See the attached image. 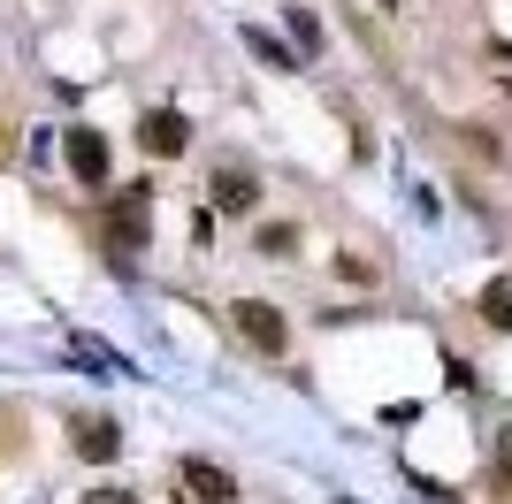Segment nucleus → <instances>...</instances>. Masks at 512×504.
<instances>
[{
  "label": "nucleus",
  "mask_w": 512,
  "mask_h": 504,
  "mask_svg": "<svg viewBox=\"0 0 512 504\" xmlns=\"http://www.w3.org/2000/svg\"><path fill=\"white\" fill-rule=\"evenodd\" d=\"M153 184H130L123 199H115V214H107V252H115V268H130L138 260V245H146V230H153Z\"/></svg>",
  "instance_id": "obj_1"
},
{
  "label": "nucleus",
  "mask_w": 512,
  "mask_h": 504,
  "mask_svg": "<svg viewBox=\"0 0 512 504\" xmlns=\"http://www.w3.org/2000/svg\"><path fill=\"white\" fill-rule=\"evenodd\" d=\"M230 329L245 336L253 352H283V336H291V329H283V314L268 306V298H237V306H230Z\"/></svg>",
  "instance_id": "obj_2"
},
{
  "label": "nucleus",
  "mask_w": 512,
  "mask_h": 504,
  "mask_svg": "<svg viewBox=\"0 0 512 504\" xmlns=\"http://www.w3.org/2000/svg\"><path fill=\"white\" fill-rule=\"evenodd\" d=\"M138 146L153 161H176V153H192V123L176 115V107H146V123H138Z\"/></svg>",
  "instance_id": "obj_3"
},
{
  "label": "nucleus",
  "mask_w": 512,
  "mask_h": 504,
  "mask_svg": "<svg viewBox=\"0 0 512 504\" xmlns=\"http://www.w3.org/2000/svg\"><path fill=\"white\" fill-rule=\"evenodd\" d=\"M207 207H222V214H253V207H260V176H245V168H222V176H214V191H207Z\"/></svg>",
  "instance_id": "obj_4"
},
{
  "label": "nucleus",
  "mask_w": 512,
  "mask_h": 504,
  "mask_svg": "<svg viewBox=\"0 0 512 504\" xmlns=\"http://www.w3.org/2000/svg\"><path fill=\"white\" fill-rule=\"evenodd\" d=\"M69 168H77V176H85V184H107V138L100 130H69Z\"/></svg>",
  "instance_id": "obj_5"
},
{
  "label": "nucleus",
  "mask_w": 512,
  "mask_h": 504,
  "mask_svg": "<svg viewBox=\"0 0 512 504\" xmlns=\"http://www.w3.org/2000/svg\"><path fill=\"white\" fill-rule=\"evenodd\" d=\"M176 482H184V497H230V474H222V466H207V459H184V474H176Z\"/></svg>",
  "instance_id": "obj_6"
},
{
  "label": "nucleus",
  "mask_w": 512,
  "mask_h": 504,
  "mask_svg": "<svg viewBox=\"0 0 512 504\" xmlns=\"http://www.w3.org/2000/svg\"><path fill=\"white\" fill-rule=\"evenodd\" d=\"M482 321H490V329H505V336H512V275H497L490 291H482Z\"/></svg>",
  "instance_id": "obj_7"
},
{
  "label": "nucleus",
  "mask_w": 512,
  "mask_h": 504,
  "mask_svg": "<svg viewBox=\"0 0 512 504\" xmlns=\"http://www.w3.org/2000/svg\"><path fill=\"white\" fill-rule=\"evenodd\" d=\"M115 420H85V428H77V451H85V459H115Z\"/></svg>",
  "instance_id": "obj_8"
},
{
  "label": "nucleus",
  "mask_w": 512,
  "mask_h": 504,
  "mask_svg": "<svg viewBox=\"0 0 512 504\" xmlns=\"http://www.w3.org/2000/svg\"><path fill=\"white\" fill-rule=\"evenodd\" d=\"M291 46H299V54H321V23H314V8H291Z\"/></svg>",
  "instance_id": "obj_9"
},
{
  "label": "nucleus",
  "mask_w": 512,
  "mask_h": 504,
  "mask_svg": "<svg viewBox=\"0 0 512 504\" xmlns=\"http://www.w3.org/2000/svg\"><path fill=\"white\" fill-rule=\"evenodd\" d=\"M245 46H253V54H260V62H299V46H276V39H268V31H245Z\"/></svg>",
  "instance_id": "obj_10"
},
{
  "label": "nucleus",
  "mask_w": 512,
  "mask_h": 504,
  "mask_svg": "<svg viewBox=\"0 0 512 504\" xmlns=\"http://www.w3.org/2000/svg\"><path fill=\"white\" fill-rule=\"evenodd\" d=\"M497 489H512V428L497 436Z\"/></svg>",
  "instance_id": "obj_11"
}]
</instances>
